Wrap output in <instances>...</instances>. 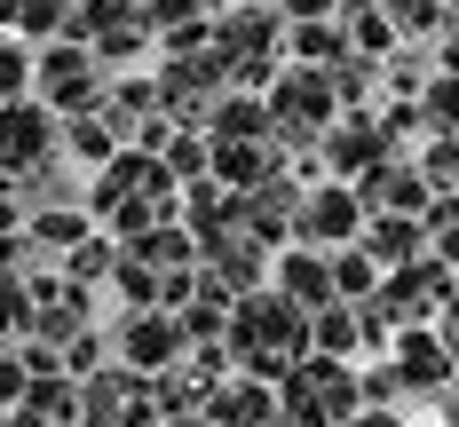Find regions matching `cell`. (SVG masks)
Listing matches in <instances>:
<instances>
[{
	"label": "cell",
	"mask_w": 459,
	"mask_h": 427,
	"mask_svg": "<svg viewBox=\"0 0 459 427\" xmlns=\"http://www.w3.org/2000/svg\"><path fill=\"white\" fill-rule=\"evenodd\" d=\"M16 80H24V64H16V47H0V95H16Z\"/></svg>",
	"instance_id": "cell-9"
},
{
	"label": "cell",
	"mask_w": 459,
	"mask_h": 427,
	"mask_svg": "<svg viewBox=\"0 0 459 427\" xmlns=\"http://www.w3.org/2000/svg\"><path fill=\"white\" fill-rule=\"evenodd\" d=\"M396 356H404V372H420V380H444V348H436V340H428V332H404V348H396Z\"/></svg>",
	"instance_id": "cell-5"
},
{
	"label": "cell",
	"mask_w": 459,
	"mask_h": 427,
	"mask_svg": "<svg viewBox=\"0 0 459 427\" xmlns=\"http://www.w3.org/2000/svg\"><path fill=\"white\" fill-rule=\"evenodd\" d=\"M396 24H436V0H396Z\"/></svg>",
	"instance_id": "cell-8"
},
{
	"label": "cell",
	"mask_w": 459,
	"mask_h": 427,
	"mask_svg": "<svg viewBox=\"0 0 459 427\" xmlns=\"http://www.w3.org/2000/svg\"><path fill=\"white\" fill-rule=\"evenodd\" d=\"M24 150H48V111H0V158H24Z\"/></svg>",
	"instance_id": "cell-2"
},
{
	"label": "cell",
	"mask_w": 459,
	"mask_h": 427,
	"mask_svg": "<svg viewBox=\"0 0 459 427\" xmlns=\"http://www.w3.org/2000/svg\"><path fill=\"white\" fill-rule=\"evenodd\" d=\"M16 24L24 32H56V0H16Z\"/></svg>",
	"instance_id": "cell-6"
},
{
	"label": "cell",
	"mask_w": 459,
	"mask_h": 427,
	"mask_svg": "<svg viewBox=\"0 0 459 427\" xmlns=\"http://www.w3.org/2000/svg\"><path fill=\"white\" fill-rule=\"evenodd\" d=\"M317 111H325V88H317V80H301V72H293V80L277 88V119H293V127H317Z\"/></svg>",
	"instance_id": "cell-3"
},
{
	"label": "cell",
	"mask_w": 459,
	"mask_h": 427,
	"mask_svg": "<svg viewBox=\"0 0 459 427\" xmlns=\"http://www.w3.org/2000/svg\"><path fill=\"white\" fill-rule=\"evenodd\" d=\"M365 427H388V420H365Z\"/></svg>",
	"instance_id": "cell-10"
},
{
	"label": "cell",
	"mask_w": 459,
	"mask_h": 427,
	"mask_svg": "<svg viewBox=\"0 0 459 427\" xmlns=\"http://www.w3.org/2000/svg\"><path fill=\"white\" fill-rule=\"evenodd\" d=\"M40 95H48V103H80V95H88V56L56 47V56H48V72H40Z\"/></svg>",
	"instance_id": "cell-1"
},
{
	"label": "cell",
	"mask_w": 459,
	"mask_h": 427,
	"mask_svg": "<svg viewBox=\"0 0 459 427\" xmlns=\"http://www.w3.org/2000/svg\"><path fill=\"white\" fill-rule=\"evenodd\" d=\"M301 230H317V237H341V230H357V206H349L341 190H317V206H301Z\"/></svg>",
	"instance_id": "cell-4"
},
{
	"label": "cell",
	"mask_w": 459,
	"mask_h": 427,
	"mask_svg": "<svg viewBox=\"0 0 459 427\" xmlns=\"http://www.w3.org/2000/svg\"><path fill=\"white\" fill-rule=\"evenodd\" d=\"M285 285H293V293H309V301H317V293H325V269H317V261H309V253H301V261H293V269H285Z\"/></svg>",
	"instance_id": "cell-7"
}]
</instances>
